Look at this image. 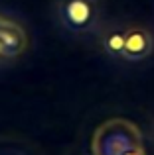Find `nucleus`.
<instances>
[{
    "instance_id": "obj_1",
    "label": "nucleus",
    "mask_w": 154,
    "mask_h": 155,
    "mask_svg": "<svg viewBox=\"0 0 154 155\" xmlns=\"http://www.w3.org/2000/svg\"><path fill=\"white\" fill-rule=\"evenodd\" d=\"M93 155H146L142 134L124 118H111L103 122L93 134Z\"/></svg>"
},
{
    "instance_id": "obj_2",
    "label": "nucleus",
    "mask_w": 154,
    "mask_h": 155,
    "mask_svg": "<svg viewBox=\"0 0 154 155\" xmlns=\"http://www.w3.org/2000/svg\"><path fill=\"white\" fill-rule=\"evenodd\" d=\"M59 18L67 30L75 34L93 31L99 22L97 0H59Z\"/></svg>"
},
{
    "instance_id": "obj_3",
    "label": "nucleus",
    "mask_w": 154,
    "mask_h": 155,
    "mask_svg": "<svg viewBox=\"0 0 154 155\" xmlns=\"http://www.w3.org/2000/svg\"><path fill=\"white\" fill-rule=\"evenodd\" d=\"M28 45L26 31L14 22L0 16V57H18Z\"/></svg>"
},
{
    "instance_id": "obj_4",
    "label": "nucleus",
    "mask_w": 154,
    "mask_h": 155,
    "mask_svg": "<svg viewBox=\"0 0 154 155\" xmlns=\"http://www.w3.org/2000/svg\"><path fill=\"white\" fill-rule=\"evenodd\" d=\"M152 47H154V41H152V35L148 30L138 28V26L127 28V34H124V51H123L124 59L140 61V59L150 55Z\"/></svg>"
},
{
    "instance_id": "obj_5",
    "label": "nucleus",
    "mask_w": 154,
    "mask_h": 155,
    "mask_svg": "<svg viewBox=\"0 0 154 155\" xmlns=\"http://www.w3.org/2000/svg\"><path fill=\"white\" fill-rule=\"evenodd\" d=\"M124 34L127 30L123 28H111L103 34V47L109 55L113 57H123L124 51Z\"/></svg>"
}]
</instances>
